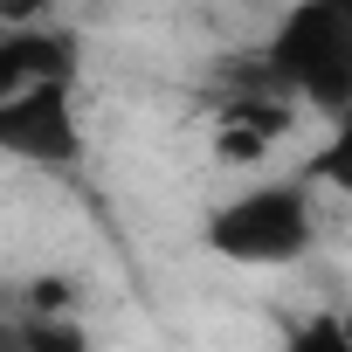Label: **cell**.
<instances>
[{
	"label": "cell",
	"mask_w": 352,
	"mask_h": 352,
	"mask_svg": "<svg viewBox=\"0 0 352 352\" xmlns=\"http://www.w3.org/2000/svg\"><path fill=\"white\" fill-rule=\"evenodd\" d=\"M256 76L297 111H352V0H290L283 21L263 35Z\"/></svg>",
	"instance_id": "1"
},
{
	"label": "cell",
	"mask_w": 352,
	"mask_h": 352,
	"mask_svg": "<svg viewBox=\"0 0 352 352\" xmlns=\"http://www.w3.org/2000/svg\"><path fill=\"white\" fill-rule=\"evenodd\" d=\"M201 242L221 263H242V270H290V263H304L318 249V187L304 173L256 180V187H242V194L208 208Z\"/></svg>",
	"instance_id": "2"
},
{
	"label": "cell",
	"mask_w": 352,
	"mask_h": 352,
	"mask_svg": "<svg viewBox=\"0 0 352 352\" xmlns=\"http://www.w3.org/2000/svg\"><path fill=\"white\" fill-rule=\"evenodd\" d=\"M297 104L290 97H276L263 76H249L242 90H228L221 104H214V131H208V145H214V166H228V173H263L270 166V152L297 131Z\"/></svg>",
	"instance_id": "3"
},
{
	"label": "cell",
	"mask_w": 352,
	"mask_h": 352,
	"mask_svg": "<svg viewBox=\"0 0 352 352\" xmlns=\"http://www.w3.org/2000/svg\"><path fill=\"white\" fill-rule=\"evenodd\" d=\"M0 159H21V166H76V159H83L76 83L0 104Z\"/></svg>",
	"instance_id": "4"
},
{
	"label": "cell",
	"mask_w": 352,
	"mask_h": 352,
	"mask_svg": "<svg viewBox=\"0 0 352 352\" xmlns=\"http://www.w3.org/2000/svg\"><path fill=\"white\" fill-rule=\"evenodd\" d=\"M76 63L83 56H76L69 28H56V21H42V28H0V104L76 83Z\"/></svg>",
	"instance_id": "5"
},
{
	"label": "cell",
	"mask_w": 352,
	"mask_h": 352,
	"mask_svg": "<svg viewBox=\"0 0 352 352\" xmlns=\"http://www.w3.org/2000/svg\"><path fill=\"white\" fill-rule=\"evenodd\" d=\"M297 173H304L318 194H338V201L352 208V111L324 118V138L311 145V159H304Z\"/></svg>",
	"instance_id": "6"
},
{
	"label": "cell",
	"mask_w": 352,
	"mask_h": 352,
	"mask_svg": "<svg viewBox=\"0 0 352 352\" xmlns=\"http://www.w3.org/2000/svg\"><path fill=\"white\" fill-rule=\"evenodd\" d=\"M21 352H97V345L76 311H49V318H21Z\"/></svg>",
	"instance_id": "7"
},
{
	"label": "cell",
	"mask_w": 352,
	"mask_h": 352,
	"mask_svg": "<svg viewBox=\"0 0 352 352\" xmlns=\"http://www.w3.org/2000/svg\"><path fill=\"white\" fill-rule=\"evenodd\" d=\"M283 352H352L345 311H304V318L283 331Z\"/></svg>",
	"instance_id": "8"
},
{
	"label": "cell",
	"mask_w": 352,
	"mask_h": 352,
	"mask_svg": "<svg viewBox=\"0 0 352 352\" xmlns=\"http://www.w3.org/2000/svg\"><path fill=\"white\" fill-rule=\"evenodd\" d=\"M56 21V0H0V28H42Z\"/></svg>",
	"instance_id": "9"
},
{
	"label": "cell",
	"mask_w": 352,
	"mask_h": 352,
	"mask_svg": "<svg viewBox=\"0 0 352 352\" xmlns=\"http://www.w3.org/2000/svg\"><path fill=\"white\" fill-rule=\"evenodd\" d=\"M345 324H352V304H345Z\"/></svg>",
	"instance_id": "10"
}]
</instances>
